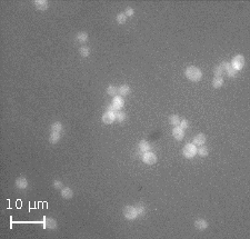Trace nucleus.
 Masks as SVG:
<instances>
[{
	"label": "nucleus",
	"mask_w": 250,
	"mask_h": 239,
	"mask_svg": "<svg viewBox=\"0 0 250 239\" xmlns=\"http://www.w3.org/2000/svg\"><path fill=\"white\" fill-rule=\"evenodd\" d=\"M182 154L186 158H192L197 154V147L192 144H187L182 149Z\"/></svg>",
	"instance_id": "f03ea898"
},
{
	"label": "nucleus",
	"mask_w": 250,
	"mask_h": 239,
	"mask_svg": "<svg viewBox=\"0 0 250 239\" xmlns=\"http://www.w3.org/2000/svg\"><path fill=\"white\" fill-rule=\"evenodd\" d=\"M52 186H54V188L55 189H59V190H61L62 189V182L60 181V180H55L54 181V184H52Z\"/></svg>",
	"instance_id": "c756f323"
},
{
	"label": "nucleus",
	"mask_w": 250,
	"mask_h": 239,
	"mask_svg": "<svg viewBox=\"0 0 250 239\" xmlns=\"http://www.w3.org/2000/svg\"><path fill=\"white\" fill-rule=\"evenodd\" d=\"M43 227L48 229H56L57 228V221L52 218H45L43 219Z\"/></svg>",
	"instance_id": "6e6552de"
},
{
	"label": "nucleus",
	"mask_w": 250,
	"mask_h": 239,
	"mask_svg": "<svg viewBox=\"0 0 250 239\" xmlns=\"http://www.w3.org/2000/svg\"><path fill=\"white\" fill-rule=\"evenodd\" d=\"M186 77L191 80V81H199L201 77H202V74H201V70L199 68H197L195 66H190L186 69Z\"/></svg>",
	"instance_id": "f257e3e1"
},
{
	"label": "nucleus",
	"mask_w": 250,
	"mask_h": 239,
	"mask_svg": "<svg viewBox=\"0 0 250 239\" xmlns=\"http://www.w3.org/2000/svg\"><path fill=\"white\" fill-rule=\"evenodd\" d=\"M224 71H225V70L222 69L221 66H217V67L215 68V75H216L217 77H220V76L224 74Z\"/></svg>",
	"instance_id": "c85d7f7f"
},
{
	"label": "nucleus",
	"mask_w": 250,
	"mask_h": 239,
	"mask_svg": "<svg viewBox=\"0 0 250 239\" xmlns=\"http://www.w3.org/2000/svg\"><path fill=\"white\" fill-rule=\"evenodd\" d=\"M172 135H173V137L177 139V140H181V139L183 138V136H185V131L183 129H181L180 127H175L173 129H172Z\"/></svg>",
	"instance_id": "1a4fd4ad"
},
{
	"label": "nucleus",
	"mask_w": 250,
	"mask_h": 239,
	"mask_svg": "<svg viewBox=\"0 0 250 239\" xmlns=\"http://www.w3.org/2000/svg\"><path fill=\"white\" fill-rule=\"evenodd\" d=\"M195 227L199 230H204L207 227H208V223L203 219H198L195 221Z\"/></svg>",
	"instance_id": "4468645a"
},
{
	"label": "nucleus",
	"mask_w": 250,
	"mask_h": 239,
	"mask_svg": "<svg viewBox=\"0 0 250 239\" xmlns=\"http://www.w3.org/2000/svg\"><path fill=\"white\" fill-rule=\"evenodd\" d=\"M60 139V133L59 132H51L50 133V137H49V141L51 144H57Z\"/></svg>",
	"instance_id": "a211bd4d"
},
{
	"label": "nucleus",
	"mask_w": 250,
	"mask_h": 239,
	"mask_svg": "<svg viewBox=\"0 0 250 239\" xmlns=\"http://www.w3.org/2000/svg\"><path fill=\"white\" fill-rule=\"evenodd\" d=\"M115 114H116V112H109V111L105 112L103 116H102V121H103V123L109 125V123H113L115 119H116V115H115Z\"/></svg>",
	"instance_id": "423d86ee"
},
{
	"label": "nucleus",
	"mask_w": 250,
	"mask_h": 239,
	"mask_svg": "<svg viewBox=\"0 0 250 239\" xmlns=\"http://www.w3.org/2000/svg\"><path fill=\"white\" fill-rule=\"evenodd\" d=\"M35 7L37 8L38 10L43 11L48 8V1H46V0H36L35 1Z\"/></svg>",
	"instance_id": "f8f14e48"
},
{
	"label": "nucleus",
	"mask_w": 250,
	"mask_h": 239,
	"mask_svg": "<svg viewBox=\"0 0 250 239\" xmlns=\"http://www.w3.org/2000/svg\"><path fill=\"white\" fill-rule=\"evenodd\" d=\"M169 121H170V123L173 125V126H178L180 123V118H179V116H177V115H172V116H170V118H169Z\"/></svg>",
	"instance_id": "5701e85b"
},
{
	"label": "nucleus",
	"mask_w": 250,
	"mask_h": 239,
	"mask_svg": "<svg viewBox=\"0 0 250 239\" xmlns=\"http://www.w3.org/2000/svg\"><path fill=\"white\" fill-rule=\"evenodd\" d=\"M142 161L145 163H147V165H154L157 161V156L154 153L147 151V153H145L142 155Z\"/></svg>",
	"instance_id": "39448f33"
},
{
	"label": "nucleus",
	"mask_w": 250,
	"mask_h": 239,
	"mask_svg": "<svg viewBox=\"0 0 250 239\" xmlns=\"http://www.w3.org/2000/svg\"><path fill=\"white\" fill-rule=\"evenodd\" d=\"M222 85H224V79L221 77H216L213 79V81H212L213 88H220Z\"/></svg>",
	"instance_id": "aec40b11"
},
{
	"label": "nucleus",
	"mask_w": 250,
	"mask_h": 239,
	"mask_svg": "<svg viewBox=\"0 0 250 239\" xmlns=\"http://www.w3.org/2000/svg\"><path fill=\"white\" fill-rule=\"evenodd\" d=\"M124 105H125V101L124 99L121 98V97H113V100H112V106L116 108V110H119L120 108H122L124 107Z\"/></svg>",
	"instance_id": "9d476101"
},
{
	"label": "nucleus",
	"mask_w": 250,
	"mask_h": 239,
	"mask_svg": "<svg viewBox=\"0 0 250 239\" xmlns=\"http://www.w3.org/2000/svg\"><path fill=\"white\" fill-rule=\"evenodd\" d=\"M197 153H198V155H199L200 157H206V156H208V148L201 146L200 148H198Z\"/></svg>",
	"instance_id": "4be33fe9"
},
{
	"label": "nucleus",
	"mask_w": 250,
	"mask_h": 239,
	"mask_svg": "<svg viewBox=\"0 0 250 239\" xmlns=\"http://www.w3.org/2000/svg\"><path fill=\"white\" fill-rule=\"evenodd\" d=\"M135 208H136V211H137V215H139V216H142V215L146 212V208H145V206L141 205V204L137 205Z\"/></svg>",
	"instance_id": "393cba45"
},
{
	"label": "nucleus",
	"mask_w": 250,
	"mask_h": 239,
	"mask_svg": "<svg viewBox=\"0 0 250 239\" xmlns=\"http://www.w3.org/2000/svg\"><path fill=\"white\" fill-rule=\"evenodd\" d=\"M107 111H109V112H116L117 110H116V108H115L112 105H109V106L107 107Z\"/></svg>",
	"instance_id": "72a5a7b5"
},
{
	"label": "nucleus",
	"mask_w": 250,
	"mask_h": 239,
	"mask_svg": "<svg viewBox=\"0 0 250 239\" xmlns=\"http://www.w3.org/2000/svg\"><path fill=\"white\" fill-rule=\"evenodd\" d=\"M61 197L65 198V199H70L73 197V191L71 190L70 188H68V187H66V188H62L61 189Z\"/></svg>",
	"instance_id": "ddd939ff"
},
{
	"label": "nucleus",
	"mask_w": 250,
	"mask_h": 239,
	"mask_svg": "<svg viewBox=\"0 0 250 239\" xmlns=\"http://www.w3.org/2000/svg\"><path fill=\"white\" fill-rule=\"evenodd\" d=\"M107 93L110 96H116L117 95V88L115 86H109L107 89Z\"/></svg>",
	"instance_id": "bb28decb"
},
{
	"label": "nucleus",
	"mask_w": 250,
	"mask_h": 239,
	"mask_svg": "<svg viewBox=\"0 0 250 239\" xmlns=\"http://www.w3.org/2000/svg\"><path fill=\"white\" fill-rule=\"evenodd\" d=\"M133 14H135V10H133L132 8H127V9H126V16H127V17H130V16H132Z\"/></svg>",
	"instance_id": "2f4dec72"
},
{
	"label": "nucleus",
	"mask_w": 250,
	"mask_h": 239,
	"mask_svg": "<svg viewBox=\"0 0 250 239\" xmlns=\"http://www.w3.org/2000/svg\"><path fill=\"white\" fill-rule=\"evenodd\" d=\"M206 140H207V137L203 135V133H199L197 135L192 141V145L195 146H203L206 144Z\"/></svg>",
	"instance_id": "0eeeda50"
},
{
	"label": "nucleus",
	"mask_w": 250,
	"mask_h": 239,
	"mask_svg": "<svg viewBox=\"0 0 250 239\" xmlns=\"http://www.w3.org/2000/svg\"><path fill=\"white\" fill-rule=\"evenodd\" d=\"M79 54H81L82 57H88V56L90 54V48H88V47H81V48L79 49Z\"/></svg>",
	"instance_id": "b1692460"
},
{
	"label": "nucleus",
	"mask_w": 250,
	"mask_h": 239,
	"mask_svg": "<svg viewBox=\"0 0 250 239\" xmlns=\"http://www.w3.org/2000/svg\"><path fill=\"white\" fill-rule=\"evenodd\" d=\"M116 119H117L119 123H122V121H125L126 119H127V115H126L125 112H122V111H116Z\"/></svg>",
	"instance_id": "412c9836"
},
{
	"label": "nucleus",
	"mask_w": 250,
	"mask_h": 239,
	"mask_svg": "<svg viewBox=\"0 0 250 239\" xmlns=\"http://www.w3.org/2000/svg\"><path fill=\"white\" fill-rule=\"evenodd\" d=\"M118 93H120L121 96H127V95L130 93V88H129V86L128 85H124L118 89Z\"/></svg>",
	"instance_id": "f3484780"
},
{
	"label": "nucleus",
	"mask_w": 250,
	"mask_h": 239,
	"mask_svg": "<svg viewBox=\"0 0 250 239\" xmlns=\"http://www.w3.org/2000/svg\"><path fill=\"white\" fill-rule=\"evenodd\" d=\"M122 214H124V216L128 220H132V219H135L136 217L138 216L137 211H136V208L132 207V206H126L125 208L122 209Z\"/></svg>",
	"instance_id": "7ed1b4c3"
},
{
	"label": "nucleus",
	"mask_w": 250,
	"mask_h": 239,
	"mask_svg": "<svg viewBox=\"0 0 250 239\" xmlns=\"http://www.w3.org/2000/svg\"><path fill=\"white\" fill-rule=\"evenodd\" d=\"M226 71H227V74H228V76H229V77H234V76H236V74H237V70L234 69L232 66H230V67H229V68H228Z\"/></svg>",
	"instance_id": "cd10ccee"
},
{
	"label": "nucleus",
	"mask_w": 250,
	"mask_h": 239,
	"mask_svg": "<svg viewBox=\"0 0 250 239\" xmlns=\"http://www.w3.org/2000/svg\"><path fill=\"white\" fill-rule=\"evenodd\" d=\"M150 145H149L148 141H146V140H141L140 142H139V150H140L141 153H147L150 150Z\"/></svg>",
	"instance_id": "2eb2a0df"
},
{
	"label": "nucleus",
	"mask_w": 250,
	"mask_h": 239,
	"mask_svg": "<svg viewBox=\"0 0 250 239\" xmlns=\"http://www.w3.org/2000/svg\"><path fill=\"white\" fill-rule=\"evenodd\" d=\"M126 20H127V16H126V14H119V15L117 16V21H118V23L122 25V23L126 22Z\"/></svg>",
	"instance_id": "a878e982"
},
{
	"label": "nucleus",
	"mask_w": 250,
	"mask_h": 239,
	"mask_svg": "<svg viewBox=\"0 0 250 239\" xmlns=\"http://www.w3.org/2000/svg\"><path fill=\"white\" fill-rule=\"evenodd\" d=\"M16 187L17 188H19V189H26V188L28 187V181H27V179L24 177L17 178L16 179Z\"/></svg>",
	"instance_id": "9b49d317"
},
{
	"label": "nucleus",
	"mask_w": 250,
	"mask_h": 239,
	"mask_svg": "<svg viewBox=\"0 0 250 239\" xmlns=\"http://www.w3.org/2000/svg\"><path fill=\"white\" fill-rule=\"evenodd\" d=\"M221 67H222V69L224 70H227L230 66H231V63H229V62H227V61H224V62H221V65H220Z\"/></svg>",
	"instance_id": "473e14b6"
},
{
	"label": "nucleus",
	"mask_w": 250,
	"mask_h": 239,
	"mask_svg": "<svg viewBox=\"0 0 250 239\" xmlns=\"http://www.w3.org/2000/svg\"><path fill=\"white\" fill-rule=\"evenodd\" d=\"M62 131V125L59 121H56L51 125V132H61Z\"/></svg>",
	"instance_id": "dca6fc26"
},
{
	"label": "nucleus",
	"mask_w": 250,
	"mask_h": 239,
	"mask_svg": "<svg viewBox=\"0 0 250 239\" xmlns=\"http://www.w3.org/2000/svg\"><path fill=\"white\" fill-rule=\"evenodd\" d=\"M188 126H189V123H188L187 120H180V123H179V127L181 128V129H186V128H188Z\"/></svg>",
	"instance_id": "7c9ffc66"
},
{
	"label": "nucleus",
	"mask_w": 250,
	"mask_h": 239,
	"mask_svg": "<svg viewBox=\"0 0 250 239\" xmlns=\"http://www.w3.org/2000/svg\"><path fill=\"white\" fill-rule=\"evenodd\" d=\"M77 40L80 42H86L88 40V33L85 31H80L78 35H77Z\"/></svg>",
	"instance_id": "6ab92c4d"
},
{
	"label": "nucleus",
	"mask_w": 250,
	"mask_h": 239,
	"mask_svg": "<svg viewBox=\"0 0 250 239\" xmlns=\"http://www.w3.org/2000/svg\"><path fill=\"white\" fill-rule=\"evenodd\" d=\"M231 66H232L237 71L242 69V67L245 66V58H243V56H242V54H238V56L234 57V58H232V61H231Z\"/></svg>",
	"instance_id": "20e7f679"
}]
</instances>
